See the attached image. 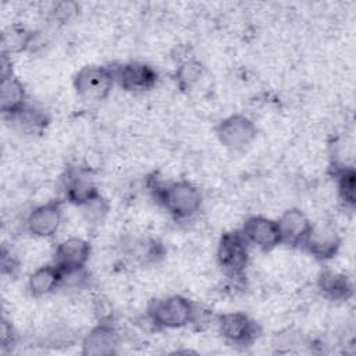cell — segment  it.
Listing matches in <instances>:
<instances>
[{
	"label": "cell",
	"instance_id": "obj_9",
	"mask_svg": "<svg viewBox=\"0 0 356 356\" xmlns=\"http://www.w3.org/2000/svg\"><path fill=\"white\" fill-rule=\"evenodd\" d=\"M90 256V246L81 238H68L63 241L54 252V264L63 274L81 271L85 268Z\"/></svg>",
	"mask_w": 356,
	"mask_h": 356
},
{
	"label": "cell",
	"instance_id": "obj_1",
	"mask_svg": "<svg viewBox=\"0 0 356 356\" xmlns=\"http://www.w3.org/2000/svg\"><path fill=\"white\" fill-rule=\"evenodd\" d=\"M156 196L161 206L175 218L193 217L202 206L200 189L188 181L170 182L156 188Z\"/></svg>",
	"mask_w": 356,
	"mask_h": 356
},
{
	"label": "cell",
	"instance_id": "obj_12",
	"mask_svg": "<svg viewBox=\"0 0 356 356\" xmlns=\"http://www.w3.org/2000/svg\"><path fill=\"white\" fill-rule=\"evenodd\" d=\"M277 225L281 235V243L291 246L302 245L312 228V222L299 209H288L284 211L277 220Z\"/></svg>",
	"mask_w": 356,
	"mask_h": 356
},
{
	"label": "cell",
	"instance_id": "obj_2",
	"mask_svg": "<svg viewBox=\"0 0 356 356\" xmlns=\"http://www.w3.org/2000/svg\"><path fill=\"white\" fill-rule=\"evenodd\" d=\"M149 318L161 328H179L192 323L196 309L192 302L181 295L156 299L149 305Z\"/></svg>",
	"mask_w": 356,
	"mask_h": 356
},
{
	"label": "cell",
	"instance_id": "obj_6",
	"mask_svg": "<svg viewBox=\"0 0 356 356\" xmlns=\"http://www.w3.org/2000/svg\"><path fill=\"white\" fill-rule=\"evenodd\" d=\"M218 331L225 341L234 345H249L259 335V325L248 314L231 312L217 320Z\"/></svg>",
	"mask_w": 356,
	"mask_h": 356
},
{
	"label": "cell",
	"instance_id": "obj_21",
	"mask_svg": "<svg viewBox=\"0 0 356 356\" xmlns=\"http://www.w3.org/2000/svg\"><path fill=\"white\" fill-rule=\"evenodd\" d=\"M53 11H54L56 17L68 19L72 14H75V11H78V7L75 3H58Z\"/></svg>",
	"mask_w": 356,
	"mask_h": 356
},
{
	"label": "cell",
	"instance_id": "obj_22",
	"mask_svg": "<svg viewBox=\"0 0 356 356\" xmlns=\"http://www.w3.org/2000/svg\"><path fill=\"white\" fill-rule=\"evenodd\" d=\"M13 338H14V334H13V327L11 324H8V321L3 320L1 323V335H0V339H1V345L3 346H7L13 342Z\"/></svg>",
	"mask_w": 356,
	"mask_h": 356
},
{
	"label": "cell",
	"instance_id": "obj_8",
	"mask_svg": "<svg viewBox=\"0 0 356 356\" xmlns=\"http://www.w3.org/2000/svg\"><path fill=\"white\" fill-rule=\"evenodd\" d=\"M242 234L249 243L264 252L281 245V235L277 221L263 216L249 217L243 224Z\"/></svg>",
	"mask_w": 356,
	"mask_h": 356
},
{
	"label": "cell",
	"instance_id": "obj_14",
	"mask_svg": "<svg viewBox=\"0 0 356 356\" xmlns=\"http://www.w3.org/2000/svg\"><path fill=\"white\" fill-rule=\"evenodd\" d=\"M25 104V89L21 81L13 75L1 78L0 108L4 115L11 117Z\"/></svg>",
	"mask_w": 356,
	"mask_h": 356
},
{
	"label": "cell",
	"instance_id": "obj_18",
	"mask_svg": "<svg viewBox=\"0 0 356 356\" xmlns=\"http://www.w3.org/2000/svg\"><path fill=\"white\" fill-rule=\"evenodd\" d=\"M15 125L26 132V134H38L44 129L47 125V117L36 108H32L29 106H24L18 113L8 117Z\"/></svg>",
	"mask_w": 356,
	"mask_h": 356
},
{
	"label": "cell",
	"instance_id": "obj_17",
	"mask_svg": "<svg viewBox=\"0 0 356 356\" xmlns=\"http://www.w3.org/2000/svg\"><path fill=\"white\" fill-rule=\"evenodd\" d=\"M318 288L321 293L331 300H348L353 293V286L349 278L331 270L321 273Z\"/></svg>",
	"mask_w": 356,
	"mask_h": 356
},
{
	"label": "cell",
	"instance_id": "obj_10",
	"mask_svg": "<svg viewBox=\"0 0 356 356\" xmlns=\"http://www.w3.org/2000/svg\"><path fill=\"white\" fill-rule=\"evenodd\" d=\"M63 221L61 204L49 202L35 207L26 218V229L38 238L53 236Z\"/></svg>",
	"mask_w": 356,
	"mask_h": 356
},
{
	"label": "cell",
	"instance_id": "obj_3",
	"mask_svg": "<svg viewBox=\"0 0 356 356\" xmlns=\"http://www.w3.org/2000/svg\"><path fill=\"white\" fill-rule=\"evenodd\" d=\"M249 242L242 231H231L222 234L218 249L217 261L222 273L232 280H241L249 261Z\"/></svg>",
	"mask_w": 356,
	"mask_h": 356
},
{
	"label": "cell",
	"instance_id": "obj_19",
	"mask_svg": "<svg viewBox=\"0 0 356 356\" xmlns=\"http://www.w3.org/2000/svg\"><path fill=\"white\" fill-rule=\"evenodd\" d=\"M335 178L341 200L345 206L353 207L356 203V172L353 167H341L337 170Z\"/></svg>",
	"mask_w": 356,
	"mask_h": 356
},
{
	"label": "cell",
	"instance_id": "obj_15",
	"mask_svg": "<svg viewBox=\"0 0 356 356\" xmlns=\"http://www.w3.org/2000/svg\"><path fill=\"white\" fill-rule=\"evenodd\" d=\"M65 197L76 206H90L99 200V193L89 177L74 174L67 181Z\"/></svg>",
	"mask_w": 356,
	"mask_h": 356
},
{
	"label": "cell",
	"instance_id": "obj_5",
	"mask_svg": "<svg viewBox=\"0 0 356 356\" xmlns=\"http://www.w3.org/2000/svg\"><path fill=\"white\" fill-rule=\"evenodd\" d=\"M216 135L225 147L243 150L256 139L257 128L250 118L242 114H234L218 122Z\"/></svg>",
	"mask_w": 356,
	"mask_h": 356
},
{
	"label": "cell",
	"instance_id": "obj_4",
	"mask_svg": "<svg viewBox=\"0 0 356 356\" xmlns=\"http://www.w3.org/2000/svg\"><path fill=\"white\" fill-rule=\"evenodd\" d=\"M114 85L111 68L100 65H86L74 78L76 95L85 102L104 100Z\"/></svg>",
	"mask_w": 356,
	"mask_h": 356
},
{
	"label": "cell",
	"instance_id": "obj_20",
	"mask_svg": "<svg viewBox=\"0 0 356 356\" xmlns=\"http://www.w3.org/2000/svg\"><path fill=\"white\" fill-rule=\"evenodd\" d=\"M202 72H203V65L199 61L193 58L185 60L184 63L179 64L175 72V79L178 86L182 90L191 89L200 79Z\"/></svg>",
	"mask_w": 356,
	"mask_h": 356
},
{
	"label": "cell",
	"instance_id": "obj_11",
	"mask_svg": "<svg viewBox=\"0 0 356 356\" xmlns=\"http://www.w3.org/2000/svg\"><path fill=\"white\" fill-rule=\"evenodd\" d=\"M302 246L316 259L328 260L337 254L341 239L330 225H312Z\"/></svg>",
	"mask_w": 356,
	"mask_h": 356
},
{
	"label": "cell",
	"instance_id": "obj_7",
	"mask_svg": "<svg viewBox=\"0 0 356 356\" xmlns=\"http://www.w3.org/2000/svg\"><path fill=\"white\" fill-rule=\"evenodd\" d=\"M111 72L114 83L131 92L147 90L153 88L157 81V72L153 70V67L138 61L111 67Z\"/></svg>",
	"mask_w": 356,
	"mask_h": 356
},
{
	"label": "cell",
	"instance_id": "obj_16",
	"mask_svg": "<svg viewBox=\"0 0 356 356\" xmlns=\"http://www.w3.org/2000/svg\"><path fill=\"white\" fill-rule=\"evenodd\" d=\"M63 284V271L56 264L42 266L28 280V289L33 296H43L53 292Z\"/></svg>",
	"mask_w": 356,
	"mask_h": 356
},
{
	"label": "cell",
	"instance_id": "obj_13",
	"mask_svg": "<svg viewBox=\"0 0 356 356\" xmlns=\"http://www.w3.org/2000/svg\"><path fill=\"white\" fill-rule=\"evenodd\" d=\"M118 346L117 331L107 324L95 327L82 342L83 355L89 356H106L115 352Z\"/></svg>",
	"mask_w": 356,
	"mask_h": 356
}]
</instances>
